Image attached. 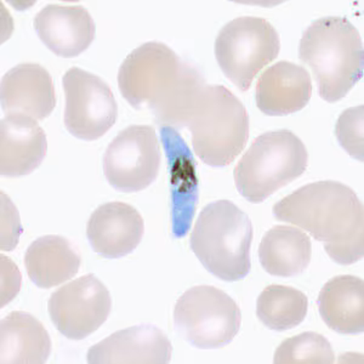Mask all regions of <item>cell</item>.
Here are the masks:
<instances>
[{
    "instance_id": "7c38bea8",
    "label": "cell",
    "mask_w": 364,
    "mask_h": 364,
    "mask_svg": "<svg viewBox=\"0 0 364 364\" xmlns=\"http://www.w3.org/2000/svg\"><path fill=\"white\" fill-rule=\"evenodd\" d=\"M173 355L169 338L151 324L127 328L91 346V364H166Z\"/></svg>"
},
{
    "instance_id": "603a6c76",
    "label": "cell",
    "mask_w": 364,
    "mask_h": 364,
    "mask_svg": "<svg viewBox=\"0 0 364 364\" xmlns=\"http://www.w3.org/2000/svg\"><path fill=\"white\" fill-rule=\"evenodd\" d=\"M276 364H331L336 355L331 343L315 331H306L287 339L274 352Z\"/></svg>"
},
{
    "instance_id": "d6986e66",
    "label": "cell",
    "mask_w": 364,
    "mask_h": 364,
    "mask_svg": "<svg viewBox=\"0 0 364 364\" xmlns=\"http://www.w3.org/2000/svg\"><path fill=\"white\" fill-rule=\"evenodd\" d=\"M319 315L323 322L343 336L364 331V282L355 276L331 278L318 295Z\"/></svg>"
},
{
    "instance_id": "6da1fadb",
    "label": "cell",
    "mask_w": 364,
    "mask_h": 364,
    "mask_svg": "<svg viewBox=\"0 0 364 364\" xmlns=\"http://www.w3.org/2000/svg\"><path fill=\"white\" fill-rule=\"evenodd\" d=\"M273 215L322 242L331 260L352 265L363 257L364 209L356 192L341 182L319 181L273 205Z\"/></svg>"
},
{
    "instance_id": "44dd1931",
    "label": "cell",
    "mask_w": 364,
    "mask_h": 364,
    "mask_svg": "<svg viewBox=\"0 0 364 364\" xmlns=\"http://www.w3.org/2000/svg\"><path fill=\"white\" fill-rule=\"evenodd\" d=\"M312 245L305 232L291 226H274L259 247L262 269L276 277H295L310 265Z\"/></svg>"
},
{
    "instance_id": "d4e9b609",
    "label": "cell",
    "mask_w": 364,
    "mask_h": 364,
    "mask_svg": "<svg viewBox=\"0 0 364 364\" xmlns=\"http://www.w3.org/2000/svg\"><path fill=\"white\" fill-rule=\"evenodd\" d=\"M22 228L16 208L1 192V250H13L18 243Z\"/></svg>"
},
{
    "instance_id": "4fadbf2b",
    "label": "cell",
    "mask_w": 364,
    "mask_h": 364,
    "mask_svg": "<svg viewBox=\"0 0 364 364\" xmlns=\"http://www.w3.org/2000/svg\"><path fill=\"white\" fill-rule=\"evenodd\" d=\"M145 223L135 208L123 202L100 205L87 221L91 248L105 259L127 257L140 245Z\"/></svg>"
},
{
    "instance_id": "30bf717a",
    "label": "cell",
    "mask_w": 364,
    "mask_h": 364,
    "mask_svg": "<svg viewBox=\"0 0 364 364\" xmlns=\"http://www.w3.org/2000/svg\"><path fill=\"white\" fill-rule=\"evenodd\" d=\"M66 95L65 127L84 141L104 136L116 123L118 105L104 79L80 68H70L63 78Z\"/></svg>"
},
{
    "instance_id": "e0dca14e",
    "label": "cell",
    "mask_w": 364,
    "mask_h": 364,
    "mask_svg": "<svg viewBox=\"0 0 364 364\" xmlns=\"http://www.w3.org/2000/svg\"><path fill=\"white\" fill-rule=\"evenodd\" d=\"M312 80L305 68L281 61L260 75L255 89L257 106L266 116H288L310 102Z\"/></svg>"
},
{
    "instance_id": "8992f818",
    "label": "cell",
    "mask_w": 364,
    "mask_h": 364,
    "mask_svg": "<svg viewBox=\"0 0 364 364\" xmlns=\"http://www.w3.org/2000/svg\"><path fill=\"white\" fill-rule=\"evenodd\" d=\"M309 164L306 147L289 130L262 134L233 170L237 190L250 203H262L282 187L300 178Z\"/></svg>"
},
{
    "instance_id": "2e32d148",
    "label": "cell",
    "mask_w": 364,
    "mask_h": 364,
    "mask_svg": "<svg viewBox=\"0 0 364 364\" xmlns=\"http://www.w3.org/2000/svg\"><path fill=\"white\" fill-rule=\"evenodd\" d=\"M48 151L46 132L37 120L22 114H6L0 124V173L20 178L33 173Z\"/></svg>"
},
{
    "instance_id": "3957f363",
    "label": "cell",
    "mask_w": 364,
    "mask_h": 364,
    "mask_svg": "<svg viewBox=\"0 0 364 364\" xmlns=\"http://www.w3.org/2000/svg\"><path fill=\"white\" fill-rule=\"evenodd\" d=\"M187 128L195 154L207 166L231 164L249 139V116L245 105L223 85H203L182 109L176 129Z\"/></svg>"
},
{
    "instance_id": "cb8c5ba5",
    "label": "cell",
    "mask_w": 364,
    "mask_h": 364,
    "mask_svg": "<svg viewBox=\"0 0 364 364\" xmlns=\"http://www.w3.org/2000/svg\"><path fill=\"white\" fill-rule=\"evenodd\" d=\"M364 107L348 108L340 114L336 122V135L340 146L352 158L363 161L364 158Z\"/></svg>"
},
{
    "instance_id": "8fae6325",
    "label": "cell",
    "mask_w": 364,
    "mask_h": 364,
    "mask_svg": "<svg viewBox=\"0 0 364 364\" xmlns=\"http://www.w3.org/2000/svg\"><path fill=\"white\" fill-rule=\"evenodd\" d=\"M112 299L94 274L67 283L54 291L48 302L50 318L70 340H83L97 331L111 314Z\"/></svg>"
},
{
    "instance_id": "ba28073f",
    "label": "cell",
    "mask_w": 364,
    "mask_h": 364,
    "mask_svg": "<svg viewBox=\"0 0 364 364\" xmlns=\"http://www.w3.org/2000/svg\"><path fill=\"white\" fill-rule=\"evenodd\" d=\"M279 34L261 17H238L220 31L215 58L226 78L240 91L249 90L260 70L277 58Z\"/></svg>"
},
{
    "instance_id": "9a60e30c",
    "label": "cell",
    "mask_w": 364,
    "mask_h": 364,
    "mask_svg": "<svg viewBox=\"0 0 364 364\" xmlns=\"http://www.w3.org/2000/svg\"><path fill=\"white\" fill-rule=\"evenodd\" d=\"M0 101L6 114L46 119L56 106L54 82L41 65L22 63L3 75Z\"/></svg>"
},
{
    "instance_id": "ac0fdd59",
    "label": "cell",
    "mask_w": 364,
    "mask_h": 364,
    "mask_svg": "<svg viewBox=\"0 0 364 364\" xmlns=\"http://www.w3.org/2000/svg\"><path fill=\"white\" fill-rule=\"evenodd\" d=\"M25 266L33 284L50 289L72 279L80 267V252L70 240L43 236L29 245Z\"/></svg>"
},
{
    "instance_id": "277c9868",
    "label": "cell",
    "mask_w": 364,
    "mask_h": 364,
    "mask_svg": "<svg viewBox=\"0 0 364 364\" xmlns=\"http://www.w3.org/2000/svg\"><path fill=\"white\" fill-rule=\"evenodd\" d=\"M299 56L310 66L318 94L329 104L348 95L363 77V42L345 17H323L302 33Z\"/></svg>"
},
{
    "instance_id": "5bb4252c",
    "label": "cell",
    "mask_w": 364,
    "mask_h": 364,
    "mask_svg": "<svg viewBox=\"0 0 364 364\" xmlns=\"http://www.w3.org/2000/svg\"><path fill=\"white\" fill-rule=\"evenodd\" d=\"M34 29L46 48L60 58H77L95 39V22L79 5H48L34 17Z\"/></svg>"
},
{
    "instance_id": "7402d4cb",
    "label": "cell",
    "mask_w": 364,
    "mask_h": 364,
    "mask_svg": "<svg viewBox=\"0 0 364 364\" xmlns=\"http://www.w3.org/2000/svg\"><path fill=\"white\" fill-rule=\"evenodd\" d=\"M309 299L293 287H266L257 301V316L271 331H286L300 326L306 318Z\"/></svg>"
},
{
    "instance_id": "52a82bcc",
    "label": "cell",
    "mask_w": 364,
    "mask_h": 364,
    "mask_svg": "<svg viewBox=\"0 0 364 364\" xmlns=\"http://www.w3.org/2000/svg\"><path fill=\"white\" fill-rule=\"evenodd\" d=\"M240 323L237 302L215 287H193L175 305L174 326L178 336L200 350L225 348L236 338Z\"/></svg>"
},
{
    "instance_id": "5b68a950",
    "label": "cell",
    "mask_w": 364,
    "mask_h": 364,
    "mask_svg": "<svg viewBox=\"0 0 364 364\" xmlns=\"http://www.w3.org/2000/svg\"><path fill=\"white\" fill-rule=\"evenodd\" d=\"M252 225L230 200H216L200 211L191 236V249L208 272L225 282L250 272Z\"/></svg>"
},
{
    "instance_id": "ffe728a7",
    "label": "cell",
    "mask_w": 364,
    "mask_h": 364,
    "mask_svg": "<svg viewBox=\"0 0 364 364\" xmlns=\"http://www.w3.org/2000/svg\"><path fill=\"white\" fill-rule=\"evenodd\" d=\"M51 353L49 333L36 317L14 311L0 323L1 364H43Z\"/></svg>"
},
{
    "instance_id": "7a4b0ae2",
    "label": "cell",
    "mask_w": 364,
    "mask_h": 364,
    "mask_svg": "<svg viewBox=\"0 0 364 364\" xmlns=\"http://www.w3.org/2000/svg\"><path fill=\"white\" fill-rule=\"evenodd\" d=\"M205 83L202 72L166 44L149 42L127 56L118 72L122 95L135 109H149L161 128L174 129L187 101Z\"/></svg>"
},
{
    "instance_id": "9c48e42d",
    "label": "cell",
    "mask_w": 364,
    "mask_h": 364,
    "mask_svg": "<svg viewBox=\"0 0 364 364\" xmlns=\"http://www.w3.org/2000/svg\"><path fill=\"white\" fill-rule=\"evenodd\" d=\"M159 168V142L149 125H130L122 130L105 154V178L119 192L145 190L156 181Z\"/></svg>"
},
{
    "instance_id": "484cf974",
    "label": "cell",
    "mask_w": 364,
    "mask_h": 364,
    "mask_svg": "<svg viewBox=\"0 0 364 364\" xmlns=\"http://www.w3.org/2000/svg\"><path fill=\"white\" fill-rule=\"evenodd\" d=\"M1 307L13 301L21 288V273L11 259L1 255Z\"/></svg>"
}]
</instances>
